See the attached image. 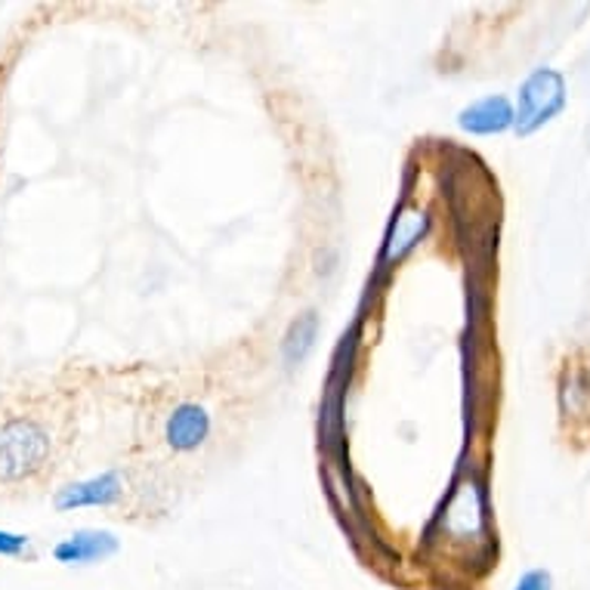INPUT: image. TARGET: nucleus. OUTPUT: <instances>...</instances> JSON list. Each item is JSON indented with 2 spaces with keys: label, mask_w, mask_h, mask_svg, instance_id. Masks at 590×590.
<instances>
[{
  "label": "nucleus",
  "mask_w": 590,
  "mask_h": 590,
  "mask_svg": "<svg viewBox=\"0 0 590 590\" xmlns=\"http://www.w3.org/2000/svg\"><path fill=\"white\" fill-rule=\"evenodd\" d=\"M50 452V440L34 421H7L0 426V480L15 483L25 480L34 470L44 464Z\"/></svg>",
  "instance_id": "2"
},
{
  "label": "nucleus",
  "mask_w": 590,
  "mask_h": 590,
  "mask_svg": "<svg viewBox=\"0 0 590 590\" xmlns=\"http://www.w3.org/2000/svg\"><path fill=\"white\" fill-rule=\"evenodd\" d=\"M426 226V213L421 211H405L396 217L393 229H390V239H387V247H383V257L387 260H399L402 254H409L414 244L424 239Z\"/></svg>",
  "instance_id": "7"
},
{
  "label": "nucleus",
  "mask_w": 590,
  "mask_h": 590,
  "mask_svg": "<svg viewBox=\"0 0 590 590\" xmlns=\"http://www.w3.org/2000/svg\"><path fill=\"white\" fill-rule=\"evenodd\" d=\"M514 590H550V572L531 569V572H526V576L516 581Z\"/></svg>",
  "instance_id": "10"
},
{
  "label": "nucleus",
  "mask_w": 590,
  "mask_h": 590,
  "mask_svg": "<svg viewBox=\"0 0 590 590\" xmlns=\"http://www.w3.org/2000/svg\"><path fill=\"white\" fill-rule=\"evenodd\" d=\"M457 127L473 137H492L514 127V106L507 96H483L457 112Z\"/></svg>",
  "instance_id": "4"
},
{
  "label": "nucleus",
  "mask_w": 590,
  "mask_h": 590,
  "mask_svg": "<svg viewBox=\"0 0 590 590\" xmlns=\"http://www.w3.org/2000/svg\"><path fill=\"white\" fill-rule=\"evenodd\" d=\"M118 538L106 529H81L53 547V557L65 566H87L118 554Z\"/></svg>",
  "instance_id": "5"
},
{
  "label": "nucleus",
  "mask_w": 590,
  "mask_h": 590,
  "mask_svg": "<svg viewBox=\"0 0 590 590\" xmlns=\"http://www.w3.org/2000/svg\"><path fill=\"white\" fill-rule=\"evenodd\" d=\"M122 476L115 470H108V473H99V476L60 488L56 498H53V507L62 510V514L65 510H81V507H108V504L122 498Z\"/></svg>",
  "instance_id": "3"
},
{
  "label": "nucleus",
  "mask_w": 590,
  "mask_h": 590,
  "mask_svg": "<svg viewBox=\"0 0 590 590\" xmlns=\"http://www.w3.org/2000/svg\"><path fill=\"white\" fill-rule=\"evenodd\" d=\"M208 433H211V414L196 402H186L180 409H173L170 421H167V442L177 452L198 449L201 442L208 440Z\"/></svg>",
  "instance_id": "6"
},
{
  "label": "nucleus",
  "mask_w": 590,
  "mask_h": 590,
  "mask_svg": "<svg viewBox=\"0 0 590 590\" xmlns=\"http://www.w3.org/2000/svg\"><path fill=\"white\" fill-rule=\"evenodd\" d=\"M316 337H318V316L316 313H303L297 322H291L288 334H285V340H282V356H285V365H301L306 356H309V349L316 347Z\"/></svg>",
  "instance_id": "8"
},
{
  "label": "nucleus",
  "mask_w": 590,
  "mask_h": 590,
  "mask_svg": "<svg viewBox=\"0 0 590 590\" xmlns=\"http://www.w3.org/2000/svg\"><path fill=\"white\" fill-rule=\"evenodd\" d=\"M566 108V77L557 69H535L516 96L514 130L519 137H531Z\"/></svg>",
  "instance_id": "1"
},
{
  "label": "nucleus",
  "mask_w": 590,
  "mask_h": 590,
  "mask_svg": "<svg viewBox=\"0 0 590 590\" xmlns=\"http://www.w3.org/2000/svg\"><path fill=\"white\" fill-rule=\"evenodd\" d=\"M29 550V535L0 529V557H19Z\"/></svg>",
  "instance_id": "9"
}]
</instances>
